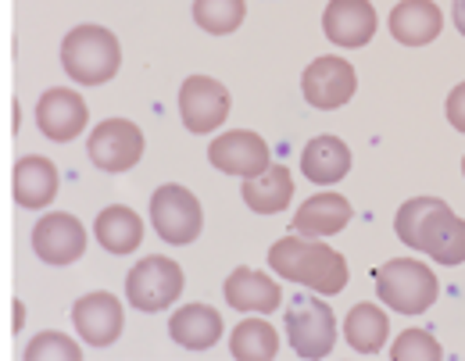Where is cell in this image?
<instances>
[{
	"label": "cell",
	"instance_id": "8",
	"mask_svg": "<svg viewBox=\"0 0 465 361\" xmlns=\"http://www.w3.org/2000/svg\"><path fill=\"white\" fill-rule=\"evenodd\" d=\"M90 161L101 172H129L143 158V132L140 125L129 119H108L90 132L86 143Z\"/></svg>",
	"mask_w": 465,
	"mask_h": 361
},
{
	"label": "cell",
	"instance_id": "11",
	"mask_svg": "<svg viewBox=\"0 0 465 361\" xmlns=\"http://www.w3.org/2000/svg\"><path fill=\"white\" fill-rule=\"evenodd\" d=\"M208 161H212L219 172H226V176H243V180L262 176V172L272 165L269 143H265L258 132H251V129L223 132V136L208 147Z\"/></svg>",
	"mask_w": 465,
	"mask_h": 361
},
{
	"label": "cell",
	"instance_id": "7",
	"mask_svg": "<svg viewBox=\"0 0 465 361\" xmlns=\"http://www.w3.org/2000/svg\"><path fill=\"white\" fill-rule=\"evenodd\" d=\"M183 294V268L165 254H151L125 276V298L136 311H165Z\"/></svg>",
	"mask_w": 465,
	"mask_h": 361
},
{
	"label": "cell",
	"instance_id": "18",
	"mask_svg": "<svg viewBox=\"0 0 465 361\" xmlns=\"http://www.w3.org/2000/svg\"><path fill=\"white\" fill-rule=\"evenodd\" d=\"M351 204L341 193H319L308 197L293 215V233L301 237H337L351 222Z\"/></svg>",
	"mask_w": 465,
	"mask_h": 361
},
{
	"label": "cell",
	"instance_id": "14",
	"mask_svg": "<svg viewBox=\"0 0 465 361\" xmlns=\"http://www.w3.org/2000/svg\"><path fill=\"white\" fill-rule=\"evenodd\" d=\"M86 101L75 93V90H47L40 101H36V125L47 140L54 143H68L75 140L83 129H86Z\"/></svg>",
	"mask_w": 465,
	"mask_h": 361
},
{
	"label": "cell",
	"instance_id": "5",
	"mask_svg": "<svg viewBox=\"0 0 465 361\" xmlns=\"http://www.w3.org/2000/svg\"><path fill=\"white\" fill-rule=\"evenodd\" d=\"M287 340L291 347L308 361L326 358L337 344V318L333 307L312 294H297L287 304Z\"/></svg>",
	"mask_w": 465,
	"mask_h": 361
},
{
	"label": "cell",
	"instance_id": "31",
	"mask_svg": "<svg viewBox=\"0 0 465 361\" xmlns=\"http://www.w3.org/2000/svg\"><path fill=\"white\" fill-rule=\"evenodd\" d=\"M462 172H465V158H462Z\"/></svg>",
	"mask_w": 465,
	"mask_h": 361
},
{
	"label": "cell",
	"instance_id": "30",
	"mask_svg": "<svg viewBox=\"0 0 465 361\" xmlns=\"http://www.w3.org/2000/svg\"><path fill=\"white\" fill-rule=\"evenodd\" d=\"M455 25H459V33L465 36V0H455Z\"/></svg>",
	"mask_w": 465,
	"mask_h": 361
},
{
	"label": "cell",
	"instance_id": "13",
	"mask_svg": "<svg viewBox=\"0 0 465 361\" xmlns=\"http://www.w3.org/2000/svg\"><path fill=\"white\" fill-rule=\"evenodd\" d=\"M72 322L79 329V337L86 340V347H112L118 337H122V304H118L115 294H86L79 298L75 307H72Z\"/></svg>",
	"mask_w": 465,
	"mask_h": 361
},
{
	"label": "cell",
	"instance_id": "26",
	"mask_svg": "<svg viewBox=\"0 0 465 361\" xmlns=\"http://www.w3.org/2000/svg\"><path fill=\"white\" fill-rule=\"evenodd\" d=\"M247 15L243 0H193V22L212 36H230Z\"/></svg>",
	"mask_w": 465,
	"mask_h": 361
},
{
	"label": "cell",
	"instance_id": "15",
	"mask_svg": "<svg viewBox=\"0 0 465 361\" xmlns=\"http://www.w3.org/2000/svg\"><path fill=\"white\" fill-rule=\"evenodd\" d=\"M322 29L337 47H365L376 33V7L369 0H330Z\"/></svg>",
	"mask_w": 465,
	"mask_h": 361
},
{
	"label": "cell",
	"instance_id": "25",
	"mask_svg": "<svg viewBox=\"0 0 465 361\" xmlns=\"http://www.w3.org/2000/svg\"><path fill=\"white\" fill-rule=\"evenodd\" d=\"M230 351L236 361H272L280 351V333L265 318H243L232 329Z\"/></svg>",
	"mask_w": 465,
	"mask_h": 361
},
{
	"label": "cell",
	"instance_id": "4",
	"mask_svg": "<svg viewBox=\"0 0 465 361\" xmlns=\"http://www.w3.org/2000/svg\"><path fill=\"white\" fill-rule=\"evenodd\" d=\"M376 279V294L380 301L401 315H422L430 311V304L437 301V276L430 272V265L411 261V258H394L387 265H380L372 272Z\"/></svg>",
	"mask_w": 465,
	"mask_h": 361
},
{
	"label": "cell",
	"instance_id": "22",
	"mask_svg": "<svg viewBox=\"0 0 465 361\" xmlns=\"http://www.w3.org/2000/svg\"><path fill=\"white\" fill-rule=\"evenodd\" d=\"M293 197V176L287 165H269L262 176L243 180V200L258 215H276L291 204Z\"/></svg>",
	"mask_w": 465,
	"mask_h": 361
},
{
	"label": "cell",
	"instance_id": "17",
	"mask_svg": "<svg viewBox=\"0 0 465 361\" xmlns=\"http://www.w3.org/2000/svg\"><path fill=\"white\" fill-rule=\"evenodd\" d=\"M444 29V15L433 0H401L391 11V33L398 44L405 47H426L440 36Z\"/></svg>",
	"mask_w": 465,
	"mask_h": 361
},
{
	"label": "cell",
	"instance_id": "2",
	"mask_svg": "<svg viewBox=\"0 0 465 361\" xmlns=\"http://www.w3.org/2000/svg\"><path fill=\"white\" fill-rule=\"evenodd\" d=\"M269 265L276 276L301 283L315 294H341L348 287V261L341 250L319 243V237H283L272 243Z\"/></svg>",
	"mask_w": 465,
	"mask_h": 361
},
{
	"label": "cell",
	"instance_id": "29",
	"mask_svg": "<svg viewBox=\"0 0 465 361\" xmlns=\"http://www.w3.org/2000/svg\"><path fill=\"white\" fill-rule=\"evenodd\" d=\"M448 122L465 132V83H459L455 90H451V97H448Z\"/></svg>",
	"mask_w": 465,
	"mask_h": 361
},
{
	"label": "cell",
	"instance_id": "27",
	"mask_svg": "<svg viewBox=\"0 0 465 361\" xmlns=\"http://www.w3.org/2000/svg\"><path fill=\"white\" fill-rule=\"evenodd\" d=\"M391 358L394 361H440L444 351H440V344H437L426 329H405V333L394 340Z\"/></svg>",
	"mask_w": 465,
	"mask_h": 361
},
{
	"label": "cell",
	"instance_id": "1",
	"mask_svg": "<svg viewBox=\"0 0 465 361\" xmlns=\"http://www.w3.org/2000/svg\"><path fill=\"white\" fill-rule=\"evenodd\" d=\"M394 233L411 250H422L440 265H462L465 261V219H459L437 197H415V200L401 204V211L394 219Z\"/></svg>",
	"mask_w": 465,
	"mask_h": 361
},
{
	"label": "cell",
	"instance_id": "28",
	"mask_svg": "<svg viewBox=\"0 0 465 361\" xmlns=\"http://www.w3.org/2000/svg\"><path fill=\"white\" fill-rule=\"evenodd\" d=\"M83 351L64 333H36L25 347V361H79Z\"/></svg>",
	"mask_w": 465,
	"mask_h": 361
},
{
	"label": "cell",
	"instance_id": "24",
	"mask_svg": "<svg viewBox=\"0 0 465 361\" xmlns=\"http://www.w3.org/2000/svg\"><path fill=\"white\" fill-rule=\"evenodd\" d=\"M391 322L376 304H354L344 318V337L358 355H380L387 344Z\"/></svg>",
	"mask_w": 465,
	"mask_h": 361
},
{
	"label": "cell",
	"instance_id": "12",
	"mask_svg": "<svg viewBox=\"0 0 465 361\" xmlns=\"http://www.w3.org/2000/svg\"><path fill=\"white\" fill-rule=\"evenodd\" d=\"M33 250L47 265H72L86 254V229L75 215L68 211H51L36 222L33 229Z\"/></svg>",
	"mask_w": 465,
	"mask_h": 361
},
{
	"label": "cell",
	"instance_id": "6",
	"mask_svg": "<svg viewBox=\"0 0 465 361\" xmlns=\"http://www.w3.org/2000/svg\"><path fill=\"white\" fill-rule=\"evenodd\" d=\"M151 226H154V233L162 240L173 243V247L193 243L201 237V226H204L201 200L179 182L154 190V197H151Z\"/></svg>",
	"mask_w": 465,
	"mask_h": 361
},
{
	"label": "cell",
	"instance_id": "10",
	"mask_svg": "<svg viewBox=\"0 0 465 361\" xmlns=\"http://www.w3.org/2000/svg\"><path fill=\"white\" fill-rule=\"evenodd\" d=\"M179 115L190 132H212L230 115V90L212 75H190L179 86Z\"/></svg>",
	"mask_w": 465,
	"mask_h": 361
},
{
	"label": "cell",
	"instance_id": "20",
	"mask_svg": "<svg viewBox=\"0 0 465 361\" xmlns=\"http://www.w3.org/2000/svg\"><path fill=\"white\" fill-rule=\"evenodd\" d=\"M15 200L22 208H47L58 197V165L44 154H29L15 165Z\"/></svg>",
	"mask_w": 465,
	"mask_h": 361
},
{
	"label": "cell",
	"instance_id": "19",
	"mask_svg": "<svg viewBox=\"0 0 465 361\" xmlns=\"http://www.w3.org/2000/svg\"><path fill=\"white\" fill-rule=\"evenodd\" d=\"M169 333L186 351H212L223 340V318L208 304H186L169 318Z\"/></svg>",
	"mask_w": 465,
	"mask_h": 361
},
{
	"label": "cell",
	"instance_id": "16",
	"mask_svg": "<svg viewBox=\"0 0 465 361\" xmlns=\"http://www.w3.org/2000/svg\"><path fill=\"white\" fill-rule=\"evenodd\" d=\"M223 294H226L230 307H236V311H258V315H272L283 304V290L265 272H254L247 265L232 268Z\"/></svg>",
	"mask_w": 465,
	"mask_h": 361
},
{
	"label": "cell",
	"instance_id": "9",
	"mask_svg": "<svg viewBox=\"0 0 465 361\" xmlns=\"http://www.w3.org/2000/svg\"><path fill=\"white\" fill-rule=\"evenodd\" d=\"M301 90H304V101L319 112H337L344 108L354 90H358V75L351 68V61L344 58H315L304 75H301Z\"/></svg>",
	"mask_w": 465,
	"mask_h": 361
},
{
	"label": "cell",
	"instance_id": "3",
	"mask_svg": "<svg viewBox=\"0 0 465 361\" xmlns=\"http://www.w3.org/2000/svg\"><path fill=\"white\" fill-rule=\"evenodd\" d=\"M61 64L79 86H104L122 68V47L104 25H75L61 40Z\"/></svg>",
	"mask_w": 465,
	"mask_h": 361
},
{
	"label": "cell",
	"instance_id": "23",
	"mask_svg": "<svg viewBox=\"0 0 465 361\" xmlns=\"http://www.w3.org/2000/svg\"><path fill=\"white\" fill-rule=\"evenodd\" d=\"M94 233L97 243L108 250V254H133L140 243H143V219L133 211V208H104L94 222Z\"/></svg>",
	"mask_w": 465,
	"mask_h": 361
},
{
	"label": "cell",
	"instance_id": "21",
	"mask_svg": "<svg viewBox=\"0 0 465 361\" xmlns=\"http://www.w3.org/2000/svg\"><path fill=\"white\" fill-rule=\"evenodd\" d=\"M301 172L312 182H341L351 172V147L337 136H315L301 154Z\"/></svg>",
	"mask_w": 465,
	"mask_h": 361
}]
</instances>
